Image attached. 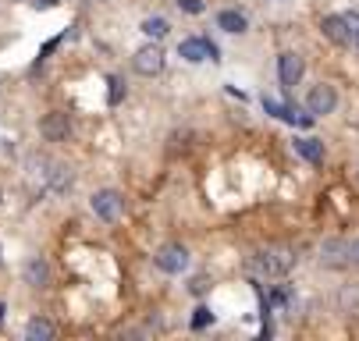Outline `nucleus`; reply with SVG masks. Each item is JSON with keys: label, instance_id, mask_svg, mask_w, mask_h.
Returning a JSON list of instances; mask_svg holds the SVG:
<instances>
[{"label": "nucleus", "instance_id": "1", "mask_svg": "<svg viewBox=\"0 0 359 341\" xmlns=\"http://www.w3.org/2000/svg\"><path fill=\"white\" fill-rule=\"evenodd\" d=\"M295 263H299L295 249L271 246V249H260V253H252L245 260V274L256 277V281H274V277H288L295 270Z\"/></svg>", "mask_w": 359, "mask_h": 341}, {"label": "nucleus", "instance_id": "2", "mask_svg": "<svg viewBox=\"0 0 359 341\" xmlns=\"http://www.w3.org/2000/svg\"><path fill=\"white\" fill-rule=\"evenodd\" d=\"M32 167L39 171L43 192H50V196H65V192H72L75 171L68 164H61V160H32Z\"/></svg>", "mask_w": 359, "mask_h": 341}, {"label": "nucleus", "instance_id": "3", "mask_svg": "<svg viewBox=\"0 0 359 341\" xmlns=\"http://www.w3.org/2000/svg\"><path fill=\"white\" fill-rule=\"evenodd\" d=\"M89 210H93V217H100L104 224H114L125 214V196L118 188H96L89 196Z\"/></svg>", "mask_w": 359, "mask_h": 341}, {"label": "nucleus", "instance_id": "4", "mask_svg": "<svg viewBox=\"0 0 359 341\" xmlns=\"http://www.w3.org/2000/svg\"><path fill=\"white\" fill-rule=\"evenodd\" d=\"M164 64H168V57H164V50H161V43H146V46H139L135 50V57H132V68L142 75V78H153V75H161L164 71Z\"/></svg>", "mask_w": 359, "mask_h": 341}, {"label": "nucleus", "instance_id": "5", "mask_svg": "<svg viewBox=\"0 0 359 341\" xmlns=\"http://www.w3.org/2000/svg\"><path fill=\"white\" fill-rule=\"evenodd\" d=\"M334 107H338V92H334L331 82H317L306 92V111L313 118H327V114H334Z\"/></svg>", "mask_w": 359, "mask_h": 341}, {"label": "nucleus", "instance_id": "6", "mask_svg": "<svg viewBox=\"0 0 359 341\" xmlns=\"http://www.w3.org/2000/svg\"><path fill=\"white\" fill-rule=\"evenodd\" d=\"M302 75H306V61H302L295 50H285V54L278 57V78H281L285 92L295 89V85L302 82Z\"/></svg>", "mask_w": 359, "mask_h": 341}, {"label": "nucleus", "instance_id": "7", "mask_svg": "<svg viewBox=\"0 0 359 341\" xmlns=\"http://www.w3.org/2000/svg\"><path fill=\"white\" fill-rule=\"evenodd\" d=\"M39 135H43L46 142H65V139L72 135V121H68V114H65V111H50V114H43V118H39Z\"/></svg>", "mask_w": 359, "mask_h": 341}, {"label": "nucleus", "instance_id": "8", "mask_svg": "<svg viewBox=\"0 0 359 341\" xmlns=\"http://www.w3.org/2000/svg\"><path fill=\"white\" fill-rule=\"evenodd\" d=\"M153 263H157L164 274H185L189 270V249L185 246H164L157 256H153Z\"/></svg>", "mask_w": 359, "mask_h": 341}, {"label": "nucleus", "instance_id": "9", "mask_svg": "<svg viewBox=\"0 0 359 341\" xmlns=\"http://www.w3.org/2000/svg\"><path fill=\"white\" fill-rule=\"evenodd\" d=\"M320 267H348V242L345 238H327L324 246H320Z\"/></svg>", "mask_w": 359, "mask_h": 341}, {"label": "nucleus", "instance_id": "10", "mask_svg": "<svg viewBox=\"0 0 359 341\" xmlns=\"http://www.w3.org/2000/svg\"><path fill=\"white\" fill-rule=\"evenodd\" d=\"M22 277H25L29 288H46L50 284V263L43 256H29L25 267H22Z\"/></svg>", "mask_w": 359, "mask_h": 341}, {"label": "nucleus", "instance_id": "11", "mask_svg": "<svg viewBox=\"0 0 359 341\" xmlns=\"http://www.w3.org/2000/svg\"><path fill=\"white\" fill-rule=\"evenodd\" d=\"M292 150H295V157H302L306 164H324V142L313 139V135H299V139L292 142Z\"/></svg>", "mask_w": 359, "mask_h": 341}, {"label": "nucleus", "instance_id": "12", "mask_svg": "<svg viewBox=\"0 0 359 341\" xmlns=\"http://www.w3.org/2000/svg\"><path fill=\"white\" fill-rule=\"evenodd\" d=\"M178 57L189 61V64L207 61V36H185V39L178 43Z\"/></svg>", "mask_w": 359, "mask_h": 341}, {"label": "nucleus", "instance_id": "13", "mask_svg": "<svg viewBox=\"0 0 359 341\" xmlns=\"http://www.w3.org/2000/svg\"><path fill=\"white\" fill-rule=\"evenodd\" d=\"M217 29L228 32V36H245V32H249V18H245L238 8H224V11L217 15Z\"/></svg>", "mask_w": 359, "mask_h": 341}, {"label": "nucleus", "instance_id": "14", "mask_svg": "<svg viewBox=\"0 0 359 341\" xmlns=\"http://www.w3.org/2000/svg\"><path fill=\"white\" fill-rule=\"evenodd\" d=\"M320 29H324V36H327L331 43H338V46H348V43H352L348 25H345V18H341V15H324Z\"/></svg>", "mask_w": 359, "mask_h": 341}, {"label": "nucleus", "instance_id": "15", "mask_svg": "<svg viewBox=\"0 0 359 341\" xmlns=\"http://www.w3.org/2000/svg\"><path fill=\"white\" fill-rule=\"evenodd\" d=\"M142 36L146 39H153V43H161L168 32H171V25H168V18H161V15H153V18H142Z\"/></svg>", "mask_w": 359, "mask_h": 341}, {"label": "nucleus", "instance_id": "16", "mask_svg": "<svg viewBox=\"0 0 359 341\" xmlns=\"http://www.w3.org/2000/svg\"><path fill=\"white\" fill-rule=\"evenodd\" d=\"M25 337H29V341H50V337H54V323L43 320V316H32V320L25 323Z\"/></svg>", "mask_w": 359, "mask_h": 341}, {"label": "nucleus", "instance_id": "17", "mask_svg": "<svg viewBox=\"0 0 359 341\" xmlns=\"http://www.w3.org/2000/svg\"><path fill=\"white\" fill-rule=\"evenodd\" d=\"M207 323H214V309H210V306H199L196 316H192V330H203Z\"/></svg>", "mask_w": 359, "mask_h": 341}, {"label": "nucleus", "instance_id": "18", "mask_svg": "<svg viewBox=\"0 0 359 341\" xmlns=\"http://www.w3.org/2000/svg\"><path fill=\"white\" fill-rule=\"evenodd\" d=\"M348 309L359 313V288H345L341 291V313H348Z\"/></svg>", "mask_w": 359, "mask_h": 341}, {"label": "nucleus", "instance_id": "19", "mask_svg": "<svg viewBox=\"0 0 359 341\" xmlns=\"http://www.w3.org/2000/svg\"><path fill=\"white\" fill-rule=\"evenodd\" d=\"M178 4V11H185V15H203L207 11V4H203V0H175Z\"/></svg>", "mask_w": 359, "mask_h": 341}, {"label": "nucleus", "instance_id": "20", "mask_svg": "<svg viewBox=\"0 0 359 341\" xmlns=\"http://www.w3.org/2000/svg\"><path fill=\"white\" fill-rule=\"evenodd\" d=\"M121 96H125V85H121V78H111V107H114V104H121Z\"/></svg>", "mask_w": 359, "mask_h": 341}, {"label": "nucleus", "instance_id": "21", "mask_svg": "<svg viewBox=\"0 0 359 341\" xmlns=\"http://www.w3.org/2000/svg\"><path fill=\"white\" fill-rule=\"evenodd\" d=\"M341 18H345V25H348V36H355V32H359V11H345Z\"/></svg>", "mask_w": 359, "mask_h": 341}, {"label": "nucleus", "instance_id": "22", "mask_svg": "<svg viewBox=\"0 0 359 341\" xmlns=\"http://www.w3.org/2000/svg\"><path fill=\"white\" fill-rule=\"evenodd\" d=\"M348 267H352V270H359V238H355V242H348Z\"/></svg>", "mask_w": 359, "mask_h": 341}, {"label": "nucleus", "instance_id": "23", "mask_svg": "<svg viewBox=\"0 0 359 341\" xmlns=\"http://www.w3.org/2000/svg\"><path fill=\"white\" fill-rule=\"evenodd\" d=\"M189 288H192V295H203V291L210 288V281H207V277H196V281H192Z\"/></svg>", "mask_w": 359, "mask_h": 341}, {"label": "nucleus", "instance_id": "24", "mask_svg": "<svg viewBox=\"0 0 359 341\" xmlns=\"http://www.w3.org/2000/svg\"><path fill=\"white\" fill-rule=\"evenodd\" d=\"M207 57H210V61H221V46H217L214 39H207Z\"/></svg>", "mask_w": 359, "mask_h": 341}, {"label": "nucleus", "instance_id": "25", "mask_svg": "<svg viewBox=\"0 0 359 341\" xmlns=\"http://www.w3.org/2000/svg\"><path fill=\"white\" fill-rule=\"evenodd\" d=\"M36 8H57V0H32Z\"/></svg>", "mask_w": 359, "mask_h": 341}, {"label": "nucleus", "instance_id": "26", "mask_svg": "<svg viewBox=\"0 0 359 341\" xmlns=\"http://www.w3.org/2000/svg\"><path fill=\"white\" fill-rule=\"evenodd\" d=\"M352 46H355V50H359V32H355V36H352Z\"/></svg>", "mask_w": 359, "mask_h": 341}, {"label": "nucleus", "instance_id": "27", "mask_svg": "<svg viewBox=\"0 0 359 341\" xmlns=\"http://www.w3.org/2000/svg\"><path fill=\"white\" fill-rule=\"evenodd\" d=\"M0 323H4V302H0Z\"/></svg>", "mask_w": 359, "mask_h": 341}, {"label": "nucleus", "instance_id": "28", "mask_svg": "<svg viewBox=\"0 0 359 341\" xmlns=\"http://www.w3.org/2000/svg\"><path fill=\"white\" fill-rule=\"evenodd\" d=\"M0 267H4V253H0Z\"/></svg>", "mask_w": 359, "mask_h": 341}]
</instances>
